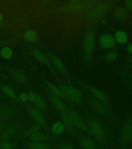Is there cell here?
Wrapping results in <instances>:
<instances>
[{
  "mask_svg": "<svg viewBox=\"0 0 132 149\" xmlns=\"http://www.w3.org/2000/svg\"><path fill=\"white\" fill-rule=\"evenodd\" d=\"M86 124L91 136L100 144H106L107 140V133L102 123L97 119L91 118L87 120Z\"/></svg>",
  "mask_w": 132,
  "mask_h": 149,
  "instance_id": "6da1fadb",
  "label": "cell"
},
{
  "mask_svg": "<svg viewBox=\"0 0 132 149\" xmlns=\"http://www.w3.org/2000/svg\"><path fill=\"white\" fill-rule=\"evenodd\" d=\"M132 141V119H126L121 128L119 149H126Z\"/></svg>",
  "mask_w": 132,
  "mask_h": 149,
  "instance_id": "7a4b0ae2",
  "label": "cell"
},
{
  "mask_svg": "<svg viewBox=\"0 0 132 149\" xmlns=\"http://www.w3.org/2000/svg\"><path fill=\"white\" fill-rule=\"evenodd\" d=\"M95 1H74L68 3L62 8V12L73 13L80 12L91 8L96 4Z\"/></svg>",
  "mask_w": 132,
  "mask_h": 149,
  "instance_id": "3957f363",
  "label": "cell"
},
{
  "mask_svg": "<svg viewBox=\"0 0 132 149\" xmlns=\"http://www.w3.org/2000/svg\"><path fill=\"white\" fill-rule=\"evenodd\" d=\"M113 2L106 1L100 4H95L87 13V16L89 18L95 19L103 16L111 9Z\"/></svg>",
  "mask_w": 132,
  "mask_h": 149,
  "instance_id": "277c9868",
  "label": "cell"
},
{
  "mask_svg": "<svg viewBox=\"0 0 132 149\" xmlns=\"http://www.w3.org/2000/svg\"><path fill=\"white\" fill-rule=\"evenodd\" d=\"M26 108L30 116L32 117L36 123L38 124L41 126L43 129L48 132L50 130V126L48 123L46 119L41 112L36 108L32 107L30 105H26Z\"/></svg>",
  "mask_w": 132,
  "mask_h": 149,
  "instance_id": "5b68a950",
  "label": "cell"
},
{
  "mask_svg": "<svg viewBox=\"0 0 132 149\" xmlns=\"http://www.w3.org/2000/svg\"><path fill=\"white\" fill-rule=\"evenodd\" d=\"M20 128V123L14 122L8 124L0 133L1 141H10L14 138Z\"/></svg>",
  "mask_w": 132,
  "mask_h": 149,
  "instance_id": "8992f818",
  "label": "cell"
},
{
  "mask_svg": "<svg viewBox=\"0 0 132 149\" xmlns=\"http://www.w3.org/2000/svg\"><path fill=\"white\" fill-rule=\"evenodd\" d=\"M60 88L65 94V96L73 102L77 104H80L82 102L83 98L81 93L73 86L61 84Z\"/></svg>",
  "mask_w": 132,
  "mask_h": 149,
  "instance_id": "52a82bcc",
  "label": "cell"
},
{
  "mask_svg": "<svg viewBox=\"0 0 132 149\" xmlns=\"http://www.w3.org/2000/svg\"><path fill=\"white\" fill-rule=\"evenodd\" d=\"M95 42V33L93 31H89L84 37L83 48L84 52L87 58H91Z\"/></svg>",
  "mask_w": 132,
  "mask_h": 149,
  "instance_id": "ba28073f",
  "label": "cell"
},
{
  "mask_svg": "<svg viewBox=\"0 0 132 149\" xmlns=\"http://www.w3.org/2000/svg\"><path fill=\"white\" fill-rule=\"evenodd\" d=\"M68 113L69 114L70 116L72 119V122L76 128L79 129V130H81L84 134L91 135L87 124L85 123V122L78 113L71 107H69Z\"/></svg>",
  "mask_w": 132,
  "mask_h": 149,
  "instance_id": "9c48e42d",
  "label": "cell"
},
{
  "mask_svg": "<svg viewBox=\"0 0 132 149\" xmlns=\"http://www.w3.org/2000/svg\"><path fill=\"white\" fill-rule=\"evenodd\" d=\"M57 111L58 115L60 117V119L65 126V130L70 135H77V130L75 129V127L72 122V119L70 116L68 112H66Z\"/></svg>",
  "mask_w": 132,
  "mask_h": 149,
  "instance_id": "30bf717a",
  "label": "cell"
},
{
  "mask_svg": "<svg viewBox=\"0 0 132 149\" xmlns=\"http://www.w3.org/2000/svg\"><path fill=\"white\" fill-rule=\"evenodd\" d=\"M77 138L82 149H98L97 143L84 133L77 134Z\"/></svg>",
  "mask_w": 132,
  "mask_h": 149,
  "instance_id": "8fae6325",
  "label": "cell"
},
{
  "mask_svg": "<svg viewBox=\"0 0 132 149\" xmlns=\"http://www.w3.org/2000/svg\"><path fill=\"white\" fill-rule=\"evenodd\" d=\"M55 139V138L53 136L46 133H42L40 132L36 133L28 138V141L39 143L51 142L54 141Z\"/></svg>",
  "mask_w": 132,
  "mask_h": 149,
  "instance_id": "7c38bea8",
  "label": "cell"
},
{
  "mask_svg": "<svg viewBox=\"0 0 132 149\" xmlns=\"http://www.w3.org/2000/svg\"><path fill=\"white\" fill-rule=\"evenodd\" d=\"M48 96L51 102L57 111L68 112L69 106L66 105L62 99L54 95L52 93H48Z\"/></svg>",
  "mask_w": 132,
  "mask_h": 149,
  "instance_id": "4fadbf2b",
  "label": "cell"
},
{
  "mask_svg": "<svg viewBox=\"0 0 132 149\" xmlns=\"http://www.w3.org/2000/svg\"><path fill=\"white\" fill-rule=\"evenodd\" d=\"M99 44L103 49L110 50L115 46L116 40L112 35L109 34H105L100 36Z\"/></svg>",
  "mask_w": 132,
  "mask_h": 149,
  "instance_id": "5bb4252c",
  "label": "cell"
},
{
  "mask_svg": "<svg viewBox=\"0 0 132 149\" xmlns=\"http://www.w3.org/2000/svg\"><path fill=\"white\" fill-rule=\"evenodd\" d=\"M89 102L91 107L103 116H107L108 114V110L105 107V105L97 100V99L91 98L89 100Z\"/></svg>",
  "mask_w": 132,
  "mask_h": 149,
  "instance_id": "9a60e30c",
  "label": "cell"
},
{
  "mask_svg": "<svg viewBox=\"0 0 132 149\" xmlns=\"http://www.w3.org/2000/svg\"><path fill=\"white\" fill-rule=\"evenodd\" d=\"M87 88L97 100H99L104 105H106V106L109 105L110 102L109 98L107 97L101 91L92 86H87Z\"/></svg>",
  "mask_w": 132,
  "mask_h": 149,
  "instance_id": "2e32d148",
  "label": "cell"
},
{
  "mask_svg": "<svg viewBox=\"0 0 132 149\" xmlns=\"http://www.w3.org/2000/svg\"><path fill=\"white\" fill-rule=\"evenodd\" d=\"M35 105L37 110L41 112H45L47 109V103L43 96L38 93H35Z\"/></svg>",
  "mask_w": 132,
  "mask_h": 149,
  "instance_id": "e0dca14e",
  "label": "cell"
},
{
  "mask_svg": "<svg viewBox=\"0 0 132 149\" xmlns=\"http://www.w3.org/2000/svg\"><path fill=\"white\" fill-rule=\"evenodd\" d=\"M114 16L120 21H126L129 18L128 9L123 6L116 7L114 10Z\"/></svg>",
  "mask_w": 132,
  "mask_h": 149,
  "instance_id": "ac0fdd59",
  "label": "cell"
},
{
  "mask_svg": "<svg viewBox=\"0 0 132 149\" xmlns=\"http://www.w3.org/2000/svg\"><path fill=\"white\" fill-rule=\"evenodd\" d=\"M15 112V110L12 107H3L1 109H0V122H6L14 115Z\"/></svg>",
  "mask_w": 132,
  "mask_h": 149,
  "instance_id": "d6986e66",
  "label": "cell"
},
{
  "mask_svg": "<svg viewBox=\"0 0 132 149\" xmlns=\"http://www.w3.org/2000/svg\"><path fill=\"white\" fill-rule=\"evenodd\" d=\"M23 146L29 149H53L50 144L46 143L28 141L24 143Z\"/></svg>",
  "mask_w": 132,
  "mask_h": 149,
  "instance_id": "ffe728a7",
  "label": "cell"
},
{
  "mask_svg": "<svg viewBox=\"0 0 132 149\" xmlns=\"http://www.w3.org/2000/svg\"><path fill=\"white\" fill-rule=\"evenodd\" d=\"M42 130H44V129L41 126L38 124L35 123V124L32 126L30 128H28V130H26V132L21 136L20 139H24L26 138H28L29 137L35 134L36 133L39 132Z\"/></svg>",
  "mask_w": 132,
  "mask_h": 149,
  "instance_id": "44dd1931",
  "label": "cell"
},
{
  "mask_svg": "<svg viewBox=\"0 0 132 149\" xmlns=\"http://www.w3.org/2000/svg\"><path fill=\"white\" fill-rule=\"evenodd\" d=\"M50 130L54 135L57 136H60L63 134L65 132V126L62 122L56 121L52 124Z\"/></svg>",
  "mask_w": 132,
  "mask_h": 149,
  "instance_id": "7402d4cb",
  "label": "cell"
},
{
  "mask_svg": "<svg viewBox=\"0 0 132 149\" xmlns=\"http://www.w3.org/2000/svg\"><path fill=\"white\" fill-rule=\"evenodd\" d=\"M32 53L35 58H36L37 60L51 68V64L49 62L48 59L42 52L39 51L38 49H35L32 50Z\"/></svg>",
  "mask_w": 132,
  "mask_h": 149,
  "instance_id": "603a6c76",
  "label": "cell"
},
{
  "mask_svg": "<svg viewBox=\"0 0 132 149\" xmlns=\"http://www.w3.org/2000/svg\"><path fill=\"white\" fill-rule=\"evenodd\" d=\"M51 61L54 66L56 68V69L60 72L65 73L66 72V68L63 62L58 58V56L54 54H51L50 56Z\"/></svg>",
  "mask_w": 132,
  "mask_h": 149,
  "instance_id": "cb8c5ba5",
  "label": "cell"
},
{
  "mask_svg": "<svg viewBox=\"0 0 132 149\" xmlns=\"http://www.w3.org/2000/svg\"><path fill=\"white\" fill-rule=\"evenodd\" d=\"M11 74L14 80L22 86H25L26 84V80L24 74L17 70H12Z\"/></svg>",
  "mask_w": 132,
  "mask_h": 149,
  "instance_id": "d4e9b609",
  "label": "cell"
},
{
  "mask_svg": "<svg viewBox=\"0 0 132 149\" xmlns=\"http://www.w3.org/2000/svg\"><path fill=\"white\" fill-rule=\"evenodd\" d=\"M114 38L116 42L120 44H125L129 40L128 34L123 31H118L117 32Z\"/></svg>",
  "mask_w": 132,
  "mask_h": 149,
  "instance_id": "484cf974",
  "label": "cell"
},
{
  "mask_svg": "<svg viewBox=\"0 0 132 149\" xmlns=\"http://www.w3.org/2000/svg\"><path fill=\"white\" fill-rule=\"evenodd\" d=\"M47 84L49 86L50 91H51V93L53 94L54 95L57 96L58 97L60 98L61 99L66 100L67 98L65 96V94H64L63 91L61 90L60 88H59L53 84H51L49 82H47Z\"/></svg>",
  "mask_w": 132,
  "mask_h": 149,
  "instance_id": "4316f807",
  "label": "cell"
},
{
  "mask_svg": "<svg viewBox=\"0 0 132 149\" xmlns=\"http://www.w3.org/2000/svg\"><path fill=\"white\" fill-rule=\"evenodd\" d=\"M0 88L4 93H5L7 95L10 97L12 99H14V100H16L17 102H18L19 100L15 92L10 87L6 85L2 84L0 85Z\"/></svg>",
  "mask_w": 132,
  "mask_h": 149,
  "instance_id": "83f0119b",
  "label": "cell"
},
{
  "mask_svg": "<svg viewBox=\"0 0 132 149\" xmlns=\"http://www.w3.org/2000/svg\"><path fill=\"white\" fill-rule=\"evenodd\" d=\"M1 54L5 59L9 60L12 58L13 56V51L12 50L8 47H5L1 49Z\"/></svg>",
  "mask_w": 132,
  "mask_h": 149,
  "instance_id": "f1b7e54d",
  "label": "cell"
},
{
  "mask_svg": "<svg viewBox=\"0 0 132 149\" xmlns=\"http://www.w3.org/2000/svg\"><path fill=\"white\" fill-rule=\"evenodd\" d=\"M24 37L28 42H34L37 40V35L34 31L28 30L25 33Z\"/></svg>",
  "mask_w": 132,
  "mask_h": 149,
  "instance_id": "f546056e",
  "label": "cell"
},
{
  "mask_svg": "<svg viewBox=\"0 0 132 149\" xmlns=\"http://www.w3.org/2000/svg\"><path fill=\"white\" fill-rule=\"evenodd\" d=\"M15 142L10 141H1L0 142V149H14L15 147Z\"/></svg>",
  "mask_w": 132,
  "mask_h": 149,
  "instance_id": "4dcf8cb0",
  "label": "cell"
},
{
  "mask_svg": "<svg viewBox=\"0 0 132 149\" xmlns=\"http://www.w3.org/2000/svg\"><path fill=\"white\" fill-rule=\"evenodd\" d=\"M117 58V54L114 51H110L105 55V60L109 62H112Z\"/></svg>",
  "mask_w": 132,
  "mask_h": 149,
  "instance_id": "1f68e13d",
  "label": "cell"
},
{
  "mask_svg": "<svg viewBox=\"0 0 132 149\" xmlns=\"http://www.w3.org/2000/svg\"><path fill=\"white\" fill-rule=\"evenodd\" d=\"M58 149H77L74 144L70 143H63L58 146Z\"/></svg>",
  "mask_w": 132,
  "mask_h": 149,
  "instance_id": "d6a6232c",
  "label": "cell"
},
{
  "mask_svg": "<svg viewBox=\"0 0 132 149\" xmlns=\"http://www.w3.org/2000/svg\"><path fill=\"white\" fill-rule=\"evenodd\" d=\"M28 95V100H29L30 102H35V99H36L35 93H33L32 92H30Z\"/></svg>",
  "mask_w": 132,
  "mask_h": 149,
  "instance_id": "836d02e7",
  "label": "cell"
},
{
  "mask_svg": "<svg viewBox=\"0 0 132 149\" xmlns=\"http://www.w3.org/2000/svg\"><path fill=\"white\" fill-rule=\"evenodd\" d=\"M19 100L25 102L28 100V95L26 93H22L19 96Z\"/></svg>",
  "mask_w": 132,
  "mask_h": 149,
  "instance_id": "e575fe53",
  "label": "cell"
},
{
  "mask_svg": "<svg viewBox=\"0 0 132 149\" xmlns=\"http://www.w3.org/2000/svg\"><path fill=\"white\" fill-rule=\"evenodd\" d=\"M124 3L126 7L130 11L132 12V1H125Z\"/></svg>",
  "mask_w": 132,
  "mask_h": 149,
  "instance_id": "d590c367",
  "label": "cell"
},
{
  "mask_svg": "<svg viewBox=\"0 0 132 149\" xmlns=\"http://www.w3.org/2000/svg\"><path fill=\"white\" fill-rule=\"evenodd\" d=\"M8 125V124L7 123V122H0V133L2 132L3 130Z\"/></svg>",
  "mask_w": 132,
  "mask_h": 149,
  "instance_id": "8d00e7d4",
  "label": "cell"
},
{
  "mask_svg": "<svg viewBox=\"0 0 132 149\" xmlns=\"http://www.w3.org/2000/svg\"><path fill=\"white\" fill-rule=\"evenodd\" d=\"M126 49H127V51H128V52H129V54H132V44L129 45L128 46V47H127V48H126Z\"/></svg>",
  "mask_w": 132,
  "mask_h": 149,
  "instance_id": "74e56055",
  "label": "cell"
},
{
  "mask_svg": "<svg viewBox=\"0 0 132 149\" xmlns=\"http://www.w3.org/2000/svg\"><path fill=\"white\" fill-rule=\"evenodd\" d=\"M3 20V17L2 15L0 14V22L2 21Z\"/></svg>",
  "mask_w": 132,
  "mask_h": 149,
  "instance_id": "f35d334b",
  "label": "cell"
},
{
  "mask_svg": "<svg viewBox=\"0 0 132 149\" xmlns=\"http://www.w3.org/2000/svg\"><path fill=\"white\" fill-rule=\"evenodd\" d=\"M130 63H131L132 64V58H131V60H130Z\"/></svg>",
  "mask_w": 132,
  "mask_h": 149,
  "instance_id": "ab89813d",
  "label": "cell"
},
{
  "mask_svg": "<svg viewBox=\"0 0 132 149\" xmlns=\"http://www.w3.org/2000/svg\"><path fill=\"white\" fill-rule=\"evenodd\" d=\"M1 22H0V26H1Z\"/></svg>",
  "mask_w": 132,
  "mask_h": 149,
  "instance_id": "60d3db41",
  "label": "cell"
},
{
  "mask_svg": "<svg viewBox=\"0 0 132 149\" xmlns=\"http://www.w3.org/2000/svg\"><path fill=\"white\" fill-rule=\"evenodd\" d=\"M0 68H1V66H0Z\"/></svg>",
  "mask_w": 132,
  "mask_h": 149,
  "instance_id": "b9f144b4",
  "label": "cell"
}]
</instances>
